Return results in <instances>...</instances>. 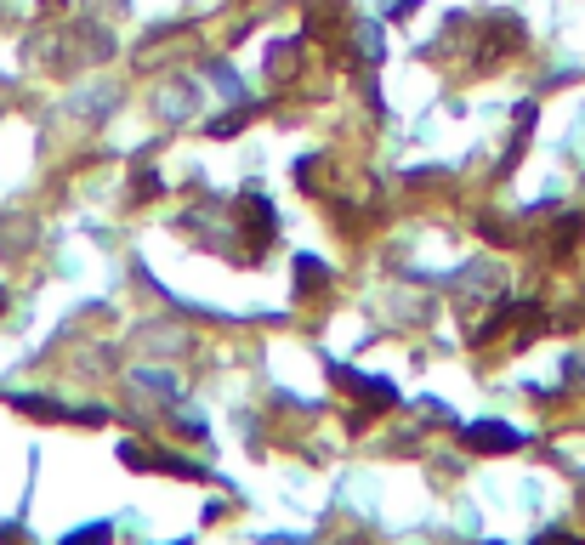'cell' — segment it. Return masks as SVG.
Listing matches in <instances>:
<instances>
[{
  "label": "cell",
  "instance_id": "1",
  "mask_svg": "<svg viewBox=\"0 0 585 545\" xmlns=\"http://www.w3.org/2000/svg\"><path fill=\"white\" fill-rule=\"evenodd\" d=\"M466 449H523V432H512V426H466Z\"/></svg>",
  "mask_w": 585,
  "mask_h": 545
},
{
  "label": "cell",
  "instance_id": "2",
  "mask_svg": "<svg viewBox=\"0 0 585 545\" xmlns=\"http://www.w3.org/2000/svg\"><path fill=\"white\" fill-rule=\"evenodd\" d=\"M296 284H302V290H324V262H313V256H296Z\"/></svg>",
  "mask_w": 585,
  "mask_h": 545
},
{
  "label": "cell",
  "instance_id": "3",
  "mask_svg": "<svg viewBox=\"0 0 585 545\" xmlns=\"http://www.w3.org/2000/svg\"><path fill=\"white\" fill-rule=\"evenodd\" d=\"M580 216H568V222H557V239H551V250H557V256H568V250H574V239H580Z\"/></svg>",
  "mask_w": 585,
  "mask_h": 545
},
{
  "label": "cell",
  "instance_id": "4",
  "mask_svg": "<svg viewBox=\"0 0 585 545\" xmlns=\"http://www.w3.org/2000/svg\"><path fill=\"white\" fill-rule=\"evenodd\" d=\"M108 540V523H91V528H80V534H69L63 545H103Z\"/></svg>",
  "mask_w": 585,
  "mask_h": 545
},
{
  "label": "cell",
  "instance_id": "5",
  "mask_svg": "<svg viewBox=\"0 0 585 545\" xmlns=\"http://www.w3.org/2000/svg\"><path fill=\"white\" fill-rule=\"evenodd\" d=\"M245 120H250V108H245V114H228V120H216V125H211V137H233V131H239Z\"/></svg>",
  "mask_w": 585,
  "mask_h": 545
},
{
  "label": "cell",
  "instance_id": "6",
  "mask_svg": "<svg viewBox=\"0 0 585 545\" xmlns=\"http://www.w3.org/2000/svg\"><path fill=\"white\" fill-rule=\"evenodd\" d=\"M534 545H580V534H568V528H551V534H540Z\"/></svg>",
  "mask_w": 585,
  "mask_h": 545
},
{
  "label": "cell",
  "instance_id": "7",
  "mask_svg": "<svg viewBox=\"0 0 585 545\" xmlns=\"http://www.w3.org/2000/svg\"><path fill=\"white\" fill-rule=\"evenodd\" d=\"M387 12H392V18H409V12H415V0H392Z\"/></svg>",
  "mask_w": 585,
  "mask_h": 545
}]
</instances>
